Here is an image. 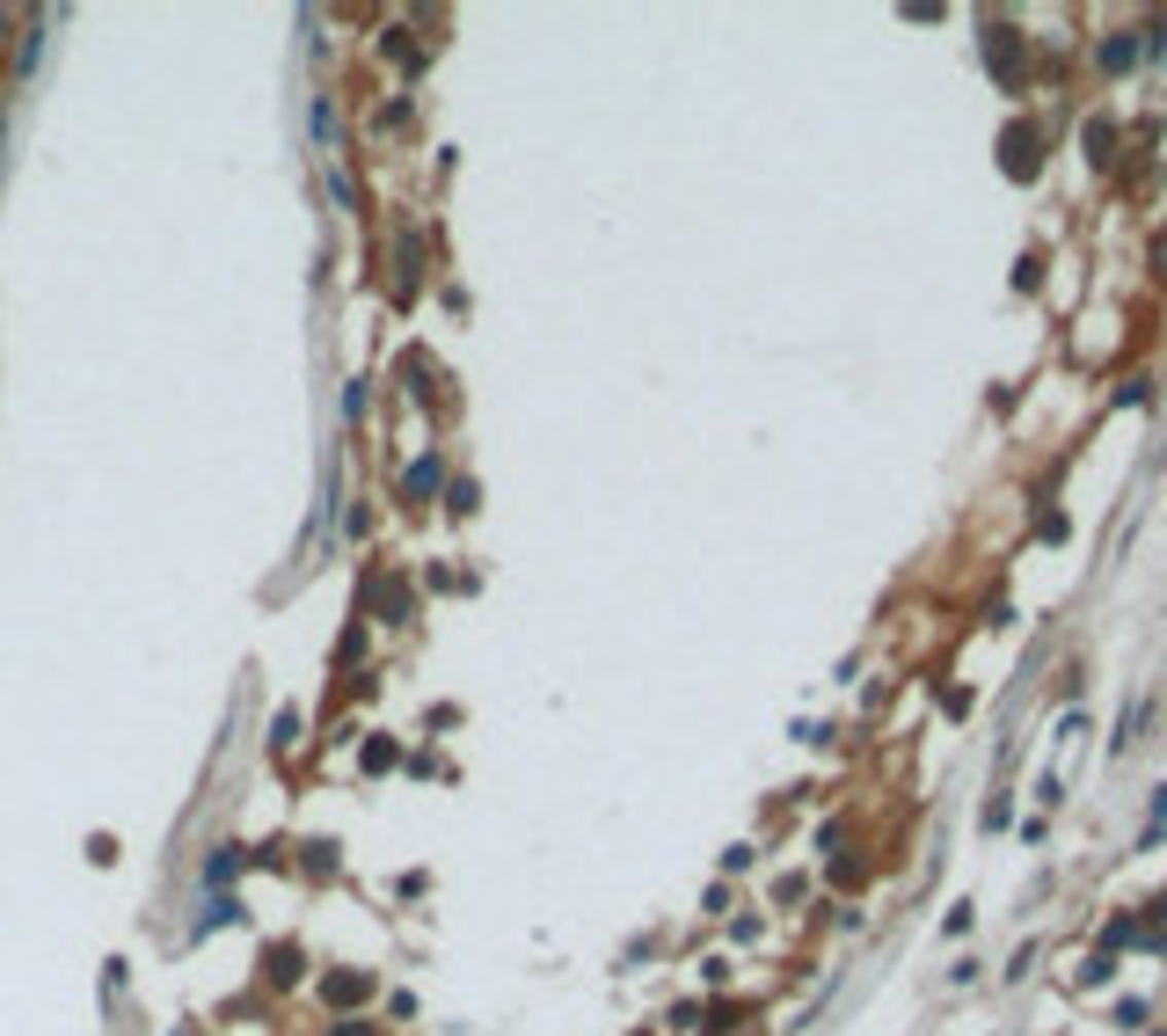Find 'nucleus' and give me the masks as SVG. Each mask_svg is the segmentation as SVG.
Returning <instances> with one entry per match:
<instances>
[{"label":"nucleus","mask_w":1167,"mask_h":1036,"mask_svg":"<svg viewBox=\"0 0 1167 1036\" xmlns=\"http://www.w3.org/2000/svg\"><path fill=\"white\" fill-rule=\"evenodd\" d=\"M985 59H992V66L1015 81V30H992V37H985Z\"/></svg>","instance_id":"1"},{"label":"nucleus","mask_w":1167,"mask_h":1036,"mask_svg":"<svg viewBox=\"0 0 1167 1036\" xmlns=\"http://www.w3.org/2000/svg\"><path fill=\"white\" fill-rule=\"evenodd\" d=\"M1131 51H1138L1131 37H1109V44H1102V66H1109V73H1124V66H1131Z\"/></svg>","instance_id":"2"}]
</instances>
